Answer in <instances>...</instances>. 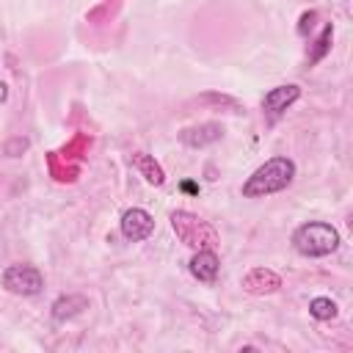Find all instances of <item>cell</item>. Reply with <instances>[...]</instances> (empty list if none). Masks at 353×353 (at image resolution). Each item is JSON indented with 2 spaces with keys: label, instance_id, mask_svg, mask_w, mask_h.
<instances>
[{
  "label": "cell",
  "instance_id": "7a4b0ae2",
  "mask_svg": "<svg viewBox=\"0 0 353 353\" xmlns=\"http://www.w3.org/2000/svg\"><path fill=\"white\" fill-rule=\"evenodd\" d=\"M292 248L301 256H328L339 248V232L325 221L301 223L292 232Z\"/></svg>",
  "mask_w": 353,
  "mask_h": 353
},
{
  "label": "cell",
  "instance_id": "ba28073f",
  "mask_svg": "<svg viewBox=\"0 0 353 353\" xmlns=\"http://www.w3.org/2000/svg\"><path fill=\"white\" fill-rule=\"evenodd\" d=\"M281 287V279L279 273L268 270V268H254L243 276V290L251 292V295H270Z\"/></svg>",
  "mask_w": 353,
  "mask_h": 353
},
{
  "label": "cell",
  "instance_id": "277c9868",
  "mask_svg": "<svg viewBox=\"0 0 353 353\" xmlns=\"http://www.w3.org/2000/svg\"><path fill=\"white\" fill-rule=\"evenodd\" d=\"M3 287L14 295H39L44 290V276L33 265H8L3 270Z\"/></svg>",
  "mask_w": 353,
  "mask_h": 353
},
{
  "label": "cell",
  "instance_id": "4fadbf2b",
  "mask_svg": "<svg viewBox=\"0 0 353 353\" xmlns=\"http://www.w3.org/2000/svg\"><path fill=\"white\" fill-rule=\"evenodd\" d=\"M331 33H334V30H331V25H328V28L323 30V36L317 39V50H314V55H312V61H317V58H320V55H323V52L328 50V41H331Z\"/></svg>",
  "mask_w": 353,
  "mask_h": 353
},
{
  "label": "cell",
  "instance_id": "8992f818",
  "mask_svg": "<svg viewBox=\"0 0 353 353\" xmlns=\"http://www.w3.org/2000/svg\"><path fill=\"white\" fill-rule=\"evenodd\" d=\"M152 232H154V218H152L146 210L132 207V210H127V212L121 215V234H124L130 243H141V240H146Z\"/></svg>",
  "mask_w": 353,
  "mask_h": 353
},
{
  "label": "cell",
  "instance_id": "52a82bcc",
  "mask_svg": "<svg viewBox=\"0 0 353 353\" xmlns=\"http://www.w3.org/2000/svg\"><path fill=\"white\" fill-rule=\"evenodd\" d=\"M218 270H221V259L212 248H199L193 256H190V273L193 279L204 281V284H212L218 279Z\"/></svg>",
  "mask_w": 353,
  "mask_h": 353
},
{
  "label": "cell",
  "instance_id": "8fae6325",
  "mask_svg": "<svg viewBox=\"0 0 353 353\" xmlns=\"http://www.w3.org/2000/svg\"><path fill=\"white\" fill-rule=\"evenodd\" d=\"M132 165L143 174V179L149 182V185H163L165 182V174H163V168L146 154V152H135L132 154Z\"/></svg>",
  "mask_w": 353,
  "mask_h": 353
},
{
  "label": "cell",
  "instance_id": "9c48e42d",
  "mask_svg": "<svg viewBox=\"0 0 353 353\" xmlns=\"http://www.w3.org/2000/svg\"><path fill=\"white\" fill-rule=\"evenodd\" d=\"M223 138V127L215 124V121H207V124H196V127H188L179 132V141L190 149H201L207 143H215Z\"/></svg>",
  "mask_w": 353,
  "mask_h": 353
},
{
  "label": "cell",
  "instance_id": "7c38bea8",
  "mask_svg": "<svg viewBox=\"0 0 353 353\" xmlns=\"http://www.w3.org/2000/svg\"><path fill=\"white\" fill-rule=\"evenodd\" d=\"M309 314H312L314 320H323V323H325V320H334V317L339 314V306H336L331 298H323V295H320V298H312V301H309Z\"/></svg>",
  "mask_w": 353,
  "mask_h": 353
},
{
  "label": "cell",
  "instance_id": "30bf717a",
  "mask_svg": "<svg viewBox=\"0 0 353 353\" xmlns=\"http://www.w3.org/2000/svg\"><path fill=\"white\" fill-rule=\"evenodd\" d=\"M83 309H88V301L83 295H61L55 303H52V320L63 323V320H72L77 317Z\"/></svg>",
  "mask_w": 353,
  "mask_h": 353
},
{
  "label": "cell",
  "instance_id": "3957f363",
  "mask_svg": "<svg viewBox=\"0 0 353 353\" xmlns=\"http://www.w3.org/2000/svg\"><path fill=\"white\" fill-rule=\"evenodd\" d=\"M171 226H174V232H176V237L185 243V245H190V248H212L215 243H218V234H215V229L210 226V223H204L199 215H193V212H185V210H176V212H171Z\"/></svg>",
  "mask_w": 353,
  "mask_h": 353
},
{
  "label": "cell",
  "instance_id": "6da1fadb",
  "mask_svg": "<svg viewBox=\"0 0 353 353\" xmlns=\"http://www.w3.org/2000/svg\"><path fill=\"white\" fill-rule=\"evenodd\" d=\"M295 179V163L284 154H276L270 160H265L240 188V193L245 199H262V196H273L284 188H290Z\"/></svg>",
  "mask_w": 353,
  "mask_h": 353
},
{
  "label": "cell",
  "instance_id": "5b68a950",
  "mask_svg": "<svg viewBox=\"0 0 353 353\" xmlns=\"http://www.w3.org/2000/svg\"><path fill=\"white\" fill-rule=\"evenodd\" d=\"M301 97V85L295 83H284V85H273L265 97H262V110L268 119H279L290 105H295Z\"/></svg>",
  "mask_w": 353,
  "mask_h": 353
},
{
  "label": "cell",
  "instance_id": "5bb4252c",
  "mask_svg": "<svg viewBox=\"0 0 353 353\" xmlns=\"http://www.w3.org/2000/svg\"><path fill=\"white\" fill-rule=\"evenodd\" d=\"M6 99H8V85L0 80V102H6Z\"/></svg>",
  "mask_w": 353,
  "mask_h": 353
}]
</instances>
